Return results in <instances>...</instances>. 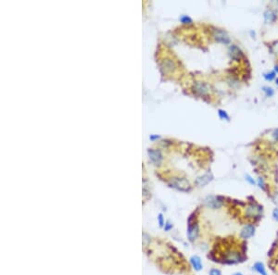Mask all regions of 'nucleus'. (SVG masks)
<instances>
[{"instance_id":"f257e3e1","label":"nucleus","mask_w":278,"mask_h":275,"mask_svg":"<svg viewBox=\"0 0 278 275\" xmlns=\"http://www.w3.org/2000/svg\"><path fill=\"white\" fill-rule=\"evenodd\" d=\"M170 185L182 192H187L191 189L190 184L185 178H173L170 182Z\"/></svg>"},{"instance_id":"f03ea898","label":"nucleus","mask_w":278,"mask_h":275,"mask_svg":"<svg viewBox=\"0 0 278 275\" xmlns=\"http://www.w3.org/2000/svg\"><path fill=\"white\" fill-rule=\"evenodd\" d=\"M212 36H213L215 41L224 45H228L231 41L228 33L224 30H221V29H214L213 32H212Z\"/></svg>"},{"instance_id":"7ed1b4c3","label":"nucleus","mask_w":278,"mask_h":275,"mask_svg":"<svg viewBox=\"0 0 278 275\" xmlns=\"http://www.w3.org/2000/svg\"><path fill=\"white\" fill-rule=\"evenodd\" d=\"M262 211V208L257 204H250L246 208L245 214L247 218H255L261 215Z\"/></svg>"},{"instance_id":"20e7f679","label":"nucleus","mask_w":278,"mask_h":275,"mask_svg":"<svg viewBox=\"0 0 278 275\" xmlns=\"http://www.w3.org/2000/svg\"><path fill=\"white\" fill-rule=\"evenodd\" d=\"M193 90L198 96H206L210 92V86L202 82H196L193 85Z\"/></svg>"},{"instance_id":"39448f33","label":"nucleus","mask_w":278,"mask_h":275,"mask_svg":"<svg viewBox=\"0 0 278 275\" xmlns=\"http://www.w3.org/2000/svg\"><path fill=\"white\" fill-rule=\"evenodd\" d=\"M205 204L208 208H210L212 209H217L220 208L223 206V203L220 200V198L218 196H209L206 197L205 199Z\"/></svg>"},{"instance_id":"423d86ee","label":"nucleus","mask_w":278,"mask_h":275,"mask_svg":"<svg viewBox=\"0 0 278 275\" xmlns=\"http://www.w3.org/2000/svg\"><path fill=\"white\" fill-rule=\"evenodd\" d=\"M228 54H229L230 57L233 58V60H239L240 58L243 57V52H242L241 49L235 45H230V47L228 49Z\"/></svg>"},{"instance_id":"0eeeda50","label":"nucleus","mask_w":278,"mask_h":275,"mask_svg":"<svg viewBox=\"0 0 278 275\" xmlns=\"http://www.w3.org/2000/svg\"><path fill=\"white\" fill-rule=\"evenodd\" d=\"M255 235V227L251 224L245 225L240 232V236L243 239H248Z\"/></svg>"},{"instance_id":"6e6552de","label":"nucleus","mask_w":278,"mask_h":275,"mask_svg":"<svg viewBox=\"0 0 278 275\" xmlns=\"http://www.w3.org/2000/svg\"><path fill=\"white\" fill-rule=\"evenodd\" d=\"M198 235V225L197 223L194 224H190L188 225V229H187V237L189 241H195L197 239Z\"/></svg>"},{"instance_id":"1a4fd4ad","label":"nucleus","mask_w":278,"mask_h":275,"mask_svg":"<svg viewBox=\"0 0 278 275\" xmlns=\"http://www.w3.org/2000/svg\"><path fill=\"white\" fill-rule=\"evenodd\" d=\"M176 68L175 63L171 58H166L161 63V69L164 71V72H173Z\"/></svg>"},{"instance_id":"9d476101","label":"nucleus","mask_w":278,"mask_h":275,"mask_svg":"<svg viewBox=\"0 0 278 275\" xmlns=\"http://www.w3.org/2000/svg\"><path fill=\"white\" fill-rule=\"evenodd\" d=\"M149 155L151 161L154 163L155 165L161 164L162 160V155L159 150H154V149H149Z\"/></svg>"},{"instance_id":"9b49d317","label":"nucleus","mask_w":278,"mask_h":275,"mask_svg":"<svg viewBox=\"0 0 278 275\" xmlns=\"http://www.w3.org/2000/svg\"><path fill=\"white\" fill-rule=\"evenodd\" d=\"M212 175H211V173H206V174H204V175H202V176H200V177H198L197 180H196V184L198 185V186H205V185H207L210 182H211V180H212Z\"/></svg>"},{"instance_id":"f8f14e48","label":"nucleus","mask_w":278,"mask_h":275,"mask_svg":"<svg viewBox=\"0 0 278 275\" xmlns=\"http://www.w3.org/2000/svg\"><path fill=\"white\" fill-rule=\"evenodd\" d=\"M264 21L266 23H272L276 20V15L272 9H267L263 14Z\"/></svg>"},{"instance_id":"ddd939ff","label":"nucleus","mask_w":278,"mask_h":275,"mask_svg":"<svg viewBox=\"0 0 278 275\" xmlns=\"http://www.w3.org/2000/svg\"><path fill=\"white\" fill-rule=\"evenodd\" d=\"M190 262L193 266V268L195 269L196 271H200L201 269H202L203 265H202V262H201V259L200 257H198V256H193L191 259H190Z\"/></svg>"},{"instance_id":"4468645a","label":"nucleus","mask_w":278,"mask_h":275,"mask_svg":"<svg viewBox=\"0 0 278 275\" xmlns=\"http://www.w3.org/2000/svg\"><path fill=\"white\" fill-rule=\"evenodd\" d=\"M253 270L256 272H258L260 275H267V271H266L265 266L262 262H256L255 264L253 265Z\"/></svg>"},{"instance_id":"2eb2a0df","label":"nucleus","mask_w":278,"mask_h":275,"mask_svg":"<svg viewBox=\"0 0 278 275\" xmlns=\"http://www.w3.org/2000/svg\"><path fill=\"white\" fill-rule=\"evenodd\" d=\"M262 90L265 93L266 96H268V97H271V96H273L274 95V90L272 88V87H270V86H263Z\"/></svg>"},{"instance_id":"dca6fc26","label":"nucleus","mask_w":278,"mask_h":275,"mask_svg":"<svg viewBox=\"0 0 278 275\" xmlns=\"http://www.w3.org/2000/svg\"><path fill=\"white\" fill-rule=\"evenodd\" d=\"M218 115H219V117H220L222 120H230V117H229L228 113L226 112L225 110H223V109H219L218 110Z\"/></svg>"},{"instance_id":"f3484780","label":"nucleus","mask_w":278,"mask_h":275,"mask_svg":"<svg viewBox=\"0 0 278 275\" xmlns=\"http://www.w3.org/2000/svg\"><path fill=\"white\" fill-rule=\"evenodd\" d=\"M275 75H276V72L274 71V72H267V73H264L263 74V78L266 80V81H273L274 78H275Z\"/></svg>"},{"instance_id":"a211bd4d","label":"nucleus","mask_w":278,"mask_h":275,"mask_svg":"<svg viewBox=\"0 0 278 275\" xmlns=\"http://www.w3.org/2000/svg\"><path fill=\"white\" fill-rule=\"evenodd\" d=\"M181 21L183 22V23H192V20L189 18L188 16H185V15H183L182 17H181Z\"/></svg>"},{"instance_id":"6ab92c4d","label":"nucleus","mask_w":278,"mask_h":275,"mask_svg":"<svg viewBox=\"0 0 278 275\" xmlns=\"http://www.w3.org/2000/svg\"><path fill=\"white\" fill-rule=\"evenodd\" d=\"M210 275H222V272L219 269H211L210 271Z\"/></svg>"},{"instance_id":"aec40b11","label":"nucleus","mask_w":278,"mask_h":275,"mask_svg":"<svg viewBox=\"0 0 278 275\" xmlns=\"http://www.w3.org/2000/svg\"><path fill=\"white\" fill-rule=\"evenodd\" d=\"M246 180H247V182L250 183V184H252V185H254V184H256V182H255V181H254V179L250 176V175H248V174H247V175H246Z\"/></svg>"},{"instance_id":"412c9836","label":"nucleus","mask_w":278,"mask_h":275,"mask_svg":"<svg viewBox=\"0 0 278 275\" xmlns=\"http://www.w3.org/2000/svg\"><path fill=\"white\" fill-rule=\"evenodd\" d=\"M258 184H259V186L261 187L262 189H265V184H264V182H263V180L262 179V178H259L258 179Z\"/></svg>"},{"instance_id":"4be33fe9","label":"nucleus","mask_w":278,"mask_h":275,"mask_svg":"<svg viewBox=\"0 0 278 275\" xmlns=\"http://www.w3.org/2000/svg\"><path fill=\"white\" fill-rule=\"evenodd\" d=\"M273 218L274 220L278 221V208H276L273 210Z\"/></svg>"},{"instance_id":"5701e85b","label":"nucleus","mask_w":278,"mask_h":275,"mask_svg":"<svg viewBox=\"0 0 278 275\" xmlns=\"http://www.w3.org/2000/svg\"><path fill=\"white\" fill-rule=\"evenodd\" d=\"M158 220H159V226H161V227H162V226H163V224H164V220H163V216H162L161 214H159V217H158Z\"/></svg>"},{"instance_id":"b1692460","label":"nucleus","mask_w":278,"mask_h":275,"mask_svg":"<svg viewBox=\"0 0 278 275\" xmlns=\"http://www.w3.org/2000/svg\"><path fill=\"white\" fill-rule=\"evenodd\" d=\"M171 228H173V224H171V223H170V222H167V223H165V227H164L165 231H169V230L171 229Z\"/></svg>"},{"instance_id":"393cba45","label":"nucleus","mask_w":278,"mask_h":275,"mask_svg":"<svg viewBox=\"0 0 278 275\" xmlns=\"http://www.w3.org/2000/svg\"><path fill=\"white\" fill-rule=\"evenodd\" d=\"M273 137L274 140H278V128L273 132Z\"/></svg>"},{"instance_id":"a878e982","label":"nucleus","mask_w":278,"mask_h":275,"mask_svg":"<svg viewBox=\"0 0 278 275\" xmlns=\"http://www.w3.org/2000/svg\"><path fill=\"white\" fill-rule=\"evenodd\" d=\"M274 201L275 204L278 205V192H276L274 194Z\"/></svg>"},{"instance_id":"bb28decb","label":"nucleus","mask_w":278,"mask_h":275,"mask_svg":"<svg viewBox=\"0 0 278 275\" xmlns=\"http://www.w3.org/2000/svg\"><path fill=\"white\" fill-rule=\"evenodd\" d=\"M274 72H275L276 73H278V65H275V66H274Z\"/></svg>"},{"instance_id":"cd10ccee","label":"nucleus","mask_w":278,"mask_h":275,"mask_svg":"<svg viewBox=\"0 0 278 275\" xmlns=\"http://www.w3.org/2000/svg\"><path fill=\"white\" fill-rule=\"evenodd\" d=\"M233 275H243L241 272H235V273H234Z\"/></svg>"},{"instance_id":"c85d7f7f","label":"nucleus","mask_w":278,"mask_h":275,"mask_svg":"<svg viewBox=\"0 0 278 275\" xmlns=\"http://www.w3.org/2000/svg\"><path fill=\"white\" fill-rule=\"evenodd\" d=\"M275 84H276L278 85V77H277V78L275 79Z\"/></svg>"},{"instance_id":"c756f323","label":"nucleus","mask_w":278,"mask_h":275,"mask_svg":"<svg viewBox=\"0 0 278 275\" xmlns=\"http://www.w3.org/2000/svg\"><path fill=\"white\" fill-rule=\"evenodd\" d=\"M277 275H278V274H277Z\"/></svg>"}]
</instances>
